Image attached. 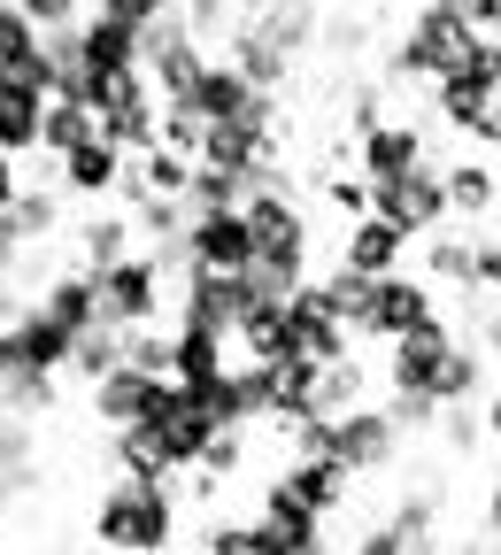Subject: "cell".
Masks as SVG:
<instances>
[{
	"mask_svg": "<svg viewBox=\"0 0 501 555\" xmlns=\"http://www.w3.org/2000/svg\"><path fill=\"white\" fill-rule=\"evenodd\" d=\"M478 54H493V31H471V16L455 0H424V9H409V31L386 47V78L394 86H433L448 69H471Z\"/></svg>",
	"mask_w": 501,
	"mask_h": 555,
	"instance_id": "cell-1",
	"label": "cell"
},
{
	"mask_svg": "<svg viewBox=\"0 0 501 555\" xmlns=\"http://www.w3.org/2000/svg\"><path fill=\"white\" fill-rule=\"evenodd\" d=\"M93 540L101 547H170L178 540V478L116 470L93 502Z\"/></svg>",
	"mask_w": 501,
	"mask_h": 555,
	"instance_id": "cell-2",
	"label": "cell"
},
{
	"mask_svg": "<svg viewBox=\"0 0 501 555\" xmlns=\"http://www.w3.org/2000/svg\"><path fill=\"white\" fill-rule=\"evenodd\" d=\"M247 217V262L270 270L278 286H294V278H309V255H317V232H309V208L285 193V185H255L240 201Z\"/></svg>",
	"mask_w": 501,
	"mask_h": 555,
	"instance_id": "cell-3",
	"label": "cell"
},
{
	"mask_svg": "<svg viewBox=\"0 0 501 555\" xmlns=\"http://www.w3.org/2000/svg\"><path fill=\"white\" fill-rule=\"evenodd\" d=\"M93 309L101 324H163L170 317V262L155 247H124L93 270Z\"/></svg>",
	"mask_w": 501,
	"mask_h": 555,
	"instance_id": "cell-4",
	"label": "cell"
},
{
	"mask_svg": "<svg viewBox=\"0 0 501 555\" xmlns=\"http://www.w3.org/2000/svg\"><path fill=\"white\" fill-rule=\"evenodd\" d=\"M433 108L448 131H463V147H501V47L478 54L471 69H448V78H433Z\"/></svg>",
	"mask_w": 501,
	"mask_h": 555,
	"instance_id": "cell-5",
	"label": "cell"
},
{
	"mask_svg": "<svg viewBox=\"0 0 501 555\" xmlns=\"http://www.w3.org/2000/svg\"><path fill=\"white\" fill-rule=\"evenodd\" d=\"M401 425L386 416V401H347L339 416H324V455L355 478H371V470H394L401 463Z\"/></svg>",
	"mask_w": 501,
	"mask_h": 555,
	"instance_id": "cell-6",
	"label": "cell"
},
{
	"mask_svg": "<svg viewBox=\"0 0 501 555\" xmlns=\"http://www.w3.org/2000/svg\"><path fill=\"white\" fill-rule=\"evenodd\" d=\"M371 217H386L394 232H409V247H416L424 232H440V224H448L440 163L424 155V163H409V170H394V178H371Z\"/></svg>",
	"mask_w": 501,
	"mask_h": 555,
	"instance_id": "cell-7",
	"label": "cell"
},
{
	"mask_svg": "<svg viewBox=\"0 0 501 555\" xmlns=\"http://www.w3.org/2000/svg\"><path fill=\"white\" fill-rule=\"evenodd\" d=\"M424 317H440V294H433V286H424V278L401 262V270L363 278V301H355L347 332H363V339H394V332H409V324H424Z\"/></svg>",
	"mask_w": 501,
	"mask_h": 555,
	"instance_id": "cell-8",
	"label": "cell"
},
{
	"mask_svg": "<svg viewBox=\"0 0 501 555\" xmlns=\"http://www.w3.org/2000/svg\"><path fill=\"white\" fill-rule=\"evenodd\" d=\"M155 116H163V93L147 86V69H124V78H108V86L93 93V131L116 139L124 155L155 147Z\"/></svg>",
	"mask_w": 501,
	"mask_h": 555,
	"instance_id": "cell-9",
	"label": "cell"
},
{
	"mask_svg": "<svg viewBox=\"0 0 501 555\" xmlns=\"http://www.w3.org/2000/svg\"><path fill=\"white\" fill-rule=\"evenodd\" d=\"M163 262H170V270H178V262H208V270H247V217H240V208H193V201H185L178 247H170Z\"/></svg>",
	"mask_w": 501,
	"mask_h": 555,
	"instance_id": "cell-10",
	"label": "cell"
},
{
	"mask_svg": "<svg viewBox=\"0 0 501 555\" xmlns=\"http://www.w3.org/2000/svg\"><path fill=\"white\" fill-rule=\"evenodd\" d=\"M124 69H139V31L116 24V16H78V101L93 108V93L108 78H124Z\"/></svg>",
	"mask_w": 501,
	"mask_h": 555,
	"instance_id": "cell-11",
	"label": "cell"
},
{
	"mask_svg": "<svg viewBox=\"0 0 501 555\" xmlns=\"http://www.w3.org/2000/svg\"><path fill=\"white\" fill-rule=\"evenodd\" d=\"M424 155H433V131L416 124V108L409 116H371L363 131H355V170L363 178H394V170H409Z\"/></svg>",
	"mask_w": 501,
	"mask_h": 555,
	"instance_id": "cell-12",
	"label": "cell"
},
{
	"mask_svg": "<svg viewBox=\"0 0 501 555\" xmlns=\"http://www.w3.org/2000/svg\"><path fill=\"white\" fill-rule=\"evenodd\" d=\"M124 163H131V155L116 147V139L86 131V139H69V147L54 155V178H62V193H78V201H116Z\"/></svg>",
	"mask_w": 501,
	"mask_h": 555,
	"instance_id": "cell-13",
	"label": "cell"
},
{
	"mask_svg": "<svg viewBox=\"0 0 501 555\" xmlns=\"http://www.w3.org/2000/svg\"><path fill=\"white\" fill-rule=\"evenodd\" d=\"M163 378H170V371H139V363L116 356L101 378H86V386H93V416H101V425H139L147 401L163 393Z\"/></svg>",
	"mask_w": 501,
	"mask_h": 555,
	"instance_id": "cell-14",
	"label": "cell"
},
{
	"mask_svg": "<svg viewBox=\"0 0 501 555\" xmlns=\"http://www.w3.org/2000/svg\"><path fill=\"white\" fill-rule=\"evenodd\" d=\"M262 101H270V93H262V86H247L224 54H208V62L193 69V86H185V108H193L201 124H217V116H247V108H262Z\"/></svg>",
	"mask_w": 501,
	"mask_h": 555,
	"instance_id": "cell-15",
	"label": "cell"
},
{
	"mask_svg": "<svg viewBox=\"0 0 501 555\" xmlns=\"http://www.w3.org/2000/svg\"><path fill=\"white\" fill-rule=\"evenodd\" d=\"M278 486H285L301 509H317V517H339V509L355 502V470H339L332 455H285Z\"/></svg>",
	"mask_w": 501,
	"mask_h": 555,
	"instance_id": "cell-16",
	"label": "cell"
},
{
	"mask_svg": "<svg viewBox=\"0 0 501 555\" xmlns=\"http://www.w3.org/2000/svg\"><path fill=\"white\" fill-rule=\"evenodd\" d=\"M440 185H448V224H493L501 170H493V155H486V147H471L463 163H448V170H440Z\"/></svg>",
	"mask_w": 501,
	"mask_h": 555,
	"instance_id": "cell-17",
	"label": "cell"
},
{
	"mask_svg": "<svg viewBox=\"0 0 501 555\" xmlns=\"http://www.w3.org/2000/svg\"><path fill=\"white\" fill-rule=\"evenodd\" d=\"M232 363V332L201 324V317H170V378L193 386V378H217Z\"/></svg>",
	"mask_w": 501,
	"mask_h": 555,
	"instance_id": "cell-18",
	"label": "cell"
},
{
	"mask_svg": "<svg viewBox=\"0 0 501 555\" xmlns=\"http://www.w3.org/2000/svg\"><path fill=\"white\" fill-rule=\"evenodd\" d=\"M262 532H270V555H285V547H332V517H317V509H301L285 486L270 478L262 486V517H255Z\"/></svg>",
	"mask_w": 501,
	"mask_h": 555,
	"instance_id": "cell-19",
	"label": "cell"
},
{
	"mask_svg": "<svg viewBox=\"0 0 501 555\" xmlns=\"http://www.w3.org/2000/svg\"><path fill=\"white\" fill-rule=\"evenodd\" d=\"M339 262L347 270H363V278H378V270H401L409 262V232H394L386 217H347V240H339Z\"/></svg>",
	"mask_w": 501,
	"mask_h": 555,
	"instance_id": "cell-20",
	"label": "cell"
},
{
	"mask_svg": "<svg viewBox=\"0 0 501 555\" xmlns=\"http://www.w3.org/2000/svg\"><path fill=\"white\" fill-rule=\"evenodd\" d=\"M440 502H394V517L386 525H371V532H355V547H363V555H409V547H433L440 540V517H433Z\"/></svg>",
	"mask_w": 501,
	"mask_h": 555,
	"instance_id": "cell-21",
	"label": "cell"
},
{
	"mask_svg": "<svg viewBox=\"0 0 501 555\" xmlns=\"http://www.w3.org/2000/svg\"><path fill=\"white\" fill-rule=\"evenodd\" d=\"M31 486H39V433H31V416L0 409V494L24 502Z\"/></svg>",
	"mask_w": 501,
	"mask_h": 555,
	"instance_id": "cell-22",
	"label": "cell"
},
{
	"mask_svg": "<svg viewBox=\"0 0 501 555\" xmlns=\"http://www.w3.org/2000/svg\"><path fill=\"white\" fill-rule=\"evenodd\" d=\"M39 86L0 69V155H39Z\"/></svg>",
	"mask_w": 501,
	"mask_h": 555,
	"instance_id": "cell-23",
	"label": "cell"
},
{
	"mask_svg": "<svg viewBox=\"0 0 501 555\" xmlns=\"http://www.w3.org/2000/svg\"><path fill=\"white\" fill-rule=\"evenodd\" d=\"M285 301V294H278ZM278 301H255L240 324H232V356H247V363H278V356H294V332H285V309Z\"/></svg>",
	"mask_w": 501,
	"mask_h": 555,
	"instance_id": "cell-24",
	"label": "cell"
},
{
	"mask_svg": "<svg viewBox=\"0 0 501 555\" xmlns=\"http://www.w3.org/2000/svg\"><path fill=\"white\" fill-rule=\"evenodd\" d=\"M247 16H255L285 54H294V62H301V54L317 47V16H324V9H317V0H255Z\"/></svg>",
	"mask_w": 501,
	"mask_h": 555,
	"instance_id": "cell-25",
	"label": "cell"
},
{
	"mask_svg": "<svg viewBox=\"0 0 501 555\" xmlns=\"http://www.w3.org/2000/svg\"><path fill=\"white\" fill-rule=\"evenodd\" d=\"M124 247H139V232H131V208H124V201H93V217H86V232H78L86 270H101V262H108V255H124Z\"/></svg>",
	"mask_w": 501,
	"mask_h": 555,
	"instance_id": "cell-26",
	"label": "cell"
},
{
	"mask_svg": "<svg viewBox=\"0 0 501 555\" xmlns=\"http://www.w3.org/2000/svg\"><path fill=\"white\" fill-rule=\"evenodd\" d=\"M39 309H47V317H62L69 332L93 324V317H101V309H93V270H86V262H78V270H54L47 286H39Z\"/></svg>",
	"mask_w": 501,
	"mask_h": 555,
	"instance_id": "cell-27",
	"label": "cell"
},
{
	"mask_svg": "<svg viewBox=\"0 0 501 555\" xmlns=\"http://www.w3.org/2000/svg\"><path fill=\"white\" fill-rule=\"evenodd\" d=\"M108 433H116V440H108L116 470H131V478H178L170 455H163V440H155L147 425H108Z\"/></svg>",
	"mask_w": 501,
	"mask_h": 555,
	"instance_id": "cell-28",
	"label": "cell"
},
{
	"mask_svg": "<svg viewBox=\"0 0 501 555\" xmlns=\"http://www.w3.org/2000/svg\"><path fill=\"white\" fill-rule=\"evenodd\" d=\"M93 131V108L86 101H69V93H47L39 101V155H62L69 139H86Z\"/></svg>",
	"mask_w": 501,
	"mask_h": 555,
	"instance_id": "cell-29",
	"label": "cell"
},
{
	"mask_svg": "<svg viewBox=\"0 0 501 555\" xmlns=\"http://www.w3.org/2000/svg\"><path fill=\"white\" fill-rule=\"evenodd\" d=\"M9 224H16V240H24V247H47V240L62 232V201H54V193H39V185H16Z\"/></svg>",
	"mask_w": 501,
	"mask_h": 555,
	"instance_id": "cell-30",
	"label": "cell"
},
{
	"mask_svg": "<svg viewBox=\"0 0 501 555\" xmlns=\"http://www.w3.org/2000/svg\"><path fill=\"white\" fill-rule=\"evenodd\" d=\"M232 16H240V9H232V0H178V24H185V31H193V39H201L208 54H217V47H224V31H232Z\"/></svg>",
	"mask_w": 501,
	"mask_h": 555,
	"instance_id": "cell-31",
	"label": "cell"
},
{
	"mask_svg": "<svg viewBox=\"0 0 501 555\" xmlns=\"http://www.w3.org/2000/svg\"><path fill=\"white\" fill-rule=\"evenodd\" d=\"M39 47V24L16 9V0H0V69H9V62H24Z\"/></svg>",
	"mask_w": 501,
	"mask_h": 555,
	"instance_id": "cell-32",
	"label": "cell"
},
{
	"mask_svg": "<svg viewBox=\"0 0 501 555\" xmlns=\"http://www.w3.org/2000/svg\"><path fill=\"white\" fill-rule=\"evenodd\" d=\"M324 208H332V217H363V208H371V178H363V170L324 178Z\"/></svg>",
	"mask_w": 501,
	"mask_h": 555,
	"instance_id": "cell-33",
	"label": "cell"
},
{
	"mask_svg": "<svg viewBox=\"0 0 501 555\" xmlns=\"http://www.w3.org/2000/svg\"><path fill=\"white\" fill-rule=\"evenodd\" d=\"M386 416H394L401 433H433L440 401H433V393H409V386H394V393H386Z\"/></svg>",
	"mask_w": 501,
	"mask_h": 555,
	"instance_id": "cell-34",
	"label": "cell"
},
{
	"mask_svg": "<svg viewBox=\"0 0 501 555\" xmlns=\"http://www.w3.org/2000/svg\"><path fill=\"white\" fill-rule=\"evenodd\" d=\"M201 547H217V555H224V547H240V555H270V532H262V525H232V517H217V525L201 532Z\"/></svg>",
	"mask_w": 501,
	"mask_h": 555,
	"instance_id": "cell-35",
	"label": "cell"
},
{
	"mask_svg": "<svg viewBox=\"0 0 501 555\" xmlns=\"http://www.w3.org/2000/svg\"><path fill=\"white\" fill-rule=\"evenodd\" d=\"M178 0H101V16H116V24H131V31H147L155 16H170Z\"/></svg>",
	"mask_w": 501,
	"mask_h": 555,
	"instance_id": "cell-36",
	"label": "cell"
},
{
	"mask_svg": "<svg viewBox=\"0 0 501 555\" xmlns=\"http://www.w3.org/2000/svg\"><path fill=\"white\" fill-rule=\"evenodd\" d=\"M16 9L47 31V24H78V16H86V0H16Z\"/></svg>",
	"mask_w": 501,
	"mask_h": 555,
	"instance_id": "cell-37",
	"label": "cell"
},
{
	"mask_svg": "<svg viewBox=\"0 0 501 555\" xmlns=\"http://www.w3.org/2000/svg\"><path fill=\"white\" fill-rule=\"evenodd\" d=\"M455 9L471 16V31H493L501 24V0H455Z\"/></svg>",
	"mask_w": 501,
	"mask_h": 555,
	"instance_id": "cell-38",
	"label": "cell"
},
{
	"mask_svg": "<svg viewBox=\"0 0 501 555\" xmlns=\"http://www.w3.org/2000/svg\"><path fill=\"white\" fill-rule=\"evenodd\" d=\"M24 255V240H16V224H9V208H0V262H16Z\"/></svg>",
	"mask_w": 501,
	"mask_h": 555,
	"instance_id": "cell-39",
	"label": "cell"
},
{
	"mask_svg": "<svg viewBox=\"0 0 501 555\" xmlns=\"http://www.w3.org/2000/svg\"><path fill=\"white\" fill-rule=\"evenodd\" d=\"M16 185H24V178H16V155H0V208L16 201Z\"/></svg>",
	"mask_w": 501,
	"mask_h": 555,
	"instance_id": "cell-40",
	"label": "cell"
}]
</instances>
